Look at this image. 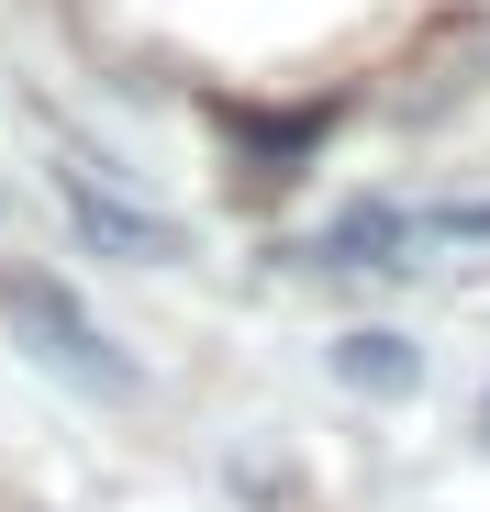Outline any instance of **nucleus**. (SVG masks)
Returning <instances> with one entry per match:
<instances>
[{
	"instance_id": "1",
	"label": "nucleus",
	"mask_w": 490,
	"mask_h": 512,
	"mask_svg": "<svg viewBox=\"0 0 490 512\" xmlns=\"http://www.w3.org/2000/svg\"><path fill=\"white\" fill-rule=\"evenodd\" d=\"M0 323H12L23 346H34V368L78 379V390H101V401H123V390H134L123 346L90 323V301H78V290H56L45 268H0Z\"/></svg>"
},
{
	"instance_id": "2",
	"label": "nucleus",
	"mask_w": 490,
	"mask_h": 512,
	"mask_svg": "<svg viewBox=\"0 0 490 512\" xmlns=\"http://www.w3.org/2000/svg\"><path fill=\"white\" fill-rule=\"evenodd\" d=\"M56 190H67V223L90 234L101 256H134V268H179V256H190V234H179L168 212H145L90 145H56Z\"/></svg>"
},
{
	"instance_id": "3",
	"label": "nucleus",
	"mask_w": 490,
	"mask_h": 512,
	"mask_svg": "<svg viewBox=\"0 0 490 512\" xmlns=\"http://www.w3.org/2000/svg\"><path fill=\"white\" fill-rule=\"evenodd\" d=\"M446 234H490V201L479 212H346V223H323L312 234V268H424V245Z\"/></svg>"
},
{
	"instance_id": "4",
	"label": "nucleus",
	"mask_w": 490,
	"mask_h": 512,
	"mask_svg": "<svg viewBox=\"0 0 490 512\" xmlns=\"http://www.w3.org/2000/svg\"><path fill=\"white\" fill-rule=\"evenodd\" d=\"M335 379H357V390H413L424 357L401 346V334H346V346H335Z\"/></svg>"
},
{
	"instance_id": "5",
	"label": "nucleus",
	"mask_w": 490,
	"mask_h": 512,
	"mask_svg": "<svg viewBox=\"0 0 490 512\" xmlns=\"http://www.w3.org/2000/svg\"><path fill=\"white\" fill-rule=\"evenodd\" d=\"M479 435H490V390H479Z\"/></svg>"
}]
</instances>
